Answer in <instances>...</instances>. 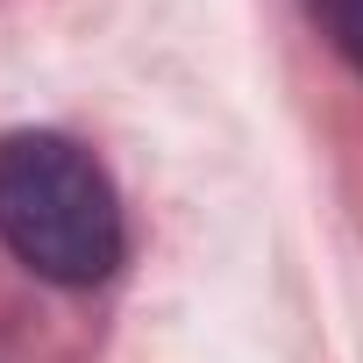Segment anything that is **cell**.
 I'll return each instance as SVG.
<instances>
[{"mask_svg":"<svg viewBox=\"0 0 363 363\" xmlns=\"http://www.w3.org/2000/svg\"><path fill=\"white\" fill-rule=\"evenodd\" d=\"M0 242L50 285H100L121 264L128 228L93 150L50 128L0 143Z\"/></svg>","mask_w":363,"mask_h":363,"instance_id":"cell-1","label":"cell"},{"mask_svg":"<svg viewBox=\"0 0 363 363\" xmlns=\"http://www.w3.org/2000/svg\"><path fill=\"white\" fill-rule=\"evenodd\" d=\"M306 15H313V29L363 72V0H306Z\"/></svg>","mask_w":363,"mask_h":363,"instance_id":"cell-2","label":"cell"}]
</instances>
